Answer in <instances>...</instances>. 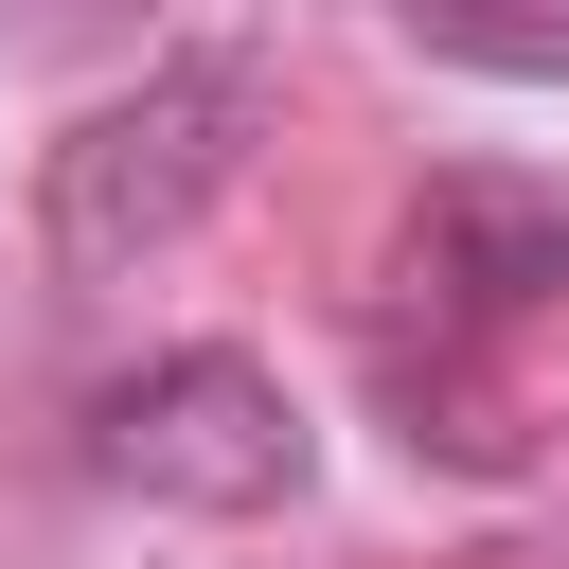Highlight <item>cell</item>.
<instances>
[{"mask_svg": "<svg viewBox=\"0 0 569 569\" xmlns=\"http://www.w3.org/2000/svg\"><path fill=\"white\" fill-rule=\"evenodd\" d=\"M249 71L231 53H160L142 89H107L53 160H36V231H53V267H142V249H178L231 178H249Z\"/></svg>", "mask_w": 569, "mask_h": 569, "instance_id": "obj_1", "label": "cell"}, {"mask_svg": "<svg viewBox=\"0 0 569 569\" xmlns=\"http://www.w3.org/2000/svg\"><path fill=\"white\" fill-rule=\"evenodd\" d=\"M302 462H320L302 391L267 356H231V338H178V356H142V373L89 391V480H124L160 516H284Z\"/></svg>", "mask_w": 569, "mask_h": 569, "instance_id": "obj_2", "label": "cell"}, {"mask_svg": "<svg viewBox=\"0 0 569 569\" xmlns=\"http://www.w3.org/2000/svg\"><path fill=\"white\" fill-rule=\"evenodd\" d=\"M409 284H427L445 320H533V302H569V196H551V178H498V160L427 178Z\"/></svg>", "mask_w": 569, "mask_h": 569, "instance_id": "obj_3", "label": "cell"}, {"mask_svg": "<svg viewBox=\"0 0 569 569\" xmlns=\"http://www.w3.org/2000/svg\"><path fill=\"white\" fill-rule=\"evenodd\" d=\"M445 71H498V89H551L569 71V0H391Z\"/></svg>", "mask_w": 569, "mask_h": 569, "instance_id": "obj_4", "label": "cell"}]
</instances>
